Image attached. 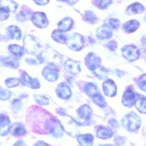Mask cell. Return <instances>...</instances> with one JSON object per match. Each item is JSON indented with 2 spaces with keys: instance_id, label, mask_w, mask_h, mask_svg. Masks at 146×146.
<instances>
[{
  "instance_id": "cell-10",
  "label": "cell",
  "mask_w": 146,
  "mask_h": 146,
  "mask_svg": "<svg viewBox=\"0 0 146 146\" xmlns=\"http://www.w3.org/2000/svg\"><path fill=\"white\" fill-rule=\"evenodd\" d=\"M109 23L111 26L114 28H118L120 26V21L119 20L116 19H111L109 20Z\"/></svg>"
},
{
  "instance_id": "cell-1",
  "label": "cell",
  "mask_w": 146,
  "mask_h": 146,
  "mask_svg": "<svg viewBox=\"0 0 146 146\" xmlns=\"http://www.w3.org/2000/svg\"><path fill=\"white\" fill-rule=\"evenodd\" d=\"M122 124L127 131L135 132L140 127L141 120L135 114H129L123 119Z\"/></svg>"
},
{
  "instance_id": "cell-12",
  "label": "cell",
  "mask_w": 146,
  "mask_h": 146,
  "mask_svg": "<svg viewBox=\"0 0 146 146\" xmlns=\"http://www.w3.org/2000/svg\"><path fill=\"white\" fill-rule=\"evenodd\" d=\"M35 146H49V145L45 144L44 142L43 141H39L36 144Z\"/></svg>"
},
{
  "instance_id": "cell-11",
  "label": "cell",
  "mask_w": 146,
  "mask_h": 146,
  "mask_svg": "<svg viewBox=\"0 0 146 146\" xmlns=\"http://www.w3.org/2000/svg\"><path fill=\"white\" fill-rule=\"evenodd\" d=\"M37 3L39 4H44L48 2V0H34Z\"/></svg>"
},
{
  "instance_id": "cell-13",
  "label": "cell",
  "mask_w": 146,
  "mask_h": 146,
  "mask_svg": "<svg viewBox=\"0 0 146 146\" xmlns=\"http://www.w3.org/2000/svg\"><path fill=\"white\" fill-rule=\"evenodd\" d=\"M14 146H26L22 141H19L17 142Z\"/></svg>"
},
{
  "instance_id": "cell-4",
  "label": "cell",
  "mask_w": 146,
  "mask_h": 146,
  "mask_svg": "<svg viewBox=\"0 0 146 146\" xmlns=\"http://www.w3.org/2000/svg\"><path fill=\"white\" fill-rule=\"evenodd\" d=\"M93 136L91 134L83 135L78 138L79 144L83 146H91L93 144Z\"/></svg>"
},
{
  "instance_id": "cell-2",
  "label": "cell",
  "mask_w": 146,
  "mask_h": 146,
  "mask_svg": "<svg viewBox=\"0 0 146 146\" xmlns=\"http://www.w3.org/2000/svg\"><path fill=\"white\" fill-rule=\"evenodd\" d=\"M145 11V7L141 4L136 3L131 4L128 7L127 13L129 15L137 14L143 13Z\"/></svg>"
},
{
  "instance_id": "cell-7",
  "label": "cell",
  "mask_w": 146,
  "mask_h": 146,
  "mask_svg": "<svg viewBox=\"0 0 146 146\" xmlns=\"http://www.w3.org/2000/svg\"><path fill=\"white\" fill-rule=\"evenodd\" d=\"M112 0H95V5L100 9H106L111 4Z\"/></svg>"
},
{
  "instance_id": "cell-9",
  "label": "cell",
  "mask_w": 146,
  "mask_h": 146,
  "mask_svg": "<svg viewBox=\"0 0 146 146\" xmlns=\"http://www.w3.org/2000/svg\"><path fill=\"white\" fill-rule=\"evenodd\" d=\"M9 130V123H8L7 119H2V118H1V135H2V133H3V135H5Z\"/></svg>"
},
{
  "instance_id": "cell-3",
  "label": "cell",
  "mask_w": 146,
  "mask_h": 146,
  "mask_svg": "<svg viewBox=\"0 0 146 146\" xmlns=\"http://www.w3.org/2000/svg\"><path fill=\"white\" fill-rule=\"evenodd\" d=\"M139 21L136 20H131L124 23L123 27L126 31L127 32H133L136 31L139 26Z\"/></svg>"
},
{
  "instance_id": "cell-5",
  "label": "cell",
  "mask_w": 146,
  "mask_h": 146,
  "mask_svg": "<svg viewBox=\"0 0 146 146\" xmlns=\"http://www.w3.org/2000/svg\"><path fill=\"white\" fill-rule=\"evenodd\" d=\"M113 133L111 129L108 128L101 127L98 129L97 136L101 139H108L111 138Z\"/></svg>"
},
{
  "instance_id": "cell-14",
  "label": "cell",
  "mask_w": 146,
  "mask_h": 146,
  "mask_svg": "<svg viewBox=\"0 0 146 146\" xmlns=\"http://www.w3.org/2000/svg\"><path fill=\"white\" fill-rule=\"evenodd\" d=\"M101 146H113L111 145H102Z\"/></svg>"
},
{
  "instance_id": "cell-8",
  "label": "cell",
  "mask_w": 146,
  "mask_h": 146,
  "mask_svg": "<svg viewBox=\"0 0 146 146\" xmlns=\"http://www.w3.org/2000/svg\"><path fill=\"white\" fill-rule=\"evenodd\" d=\"M38 20V21H34V23L37 24L38 25H41V26L45 25V23L46 21V18L45 15L40 13H37L34 15L33 17V20Z\"/></svg>"
},
{
  "instance_id": "cell-6",
  "label": "cell",
  "mask_w": 146,
  "mask_h": 146,
  "mask_svg": "<svg viewBox=\"0 0 146 146\" xmlns=\"http://www.w3.org/2000/svg\"><path fill=\"white\" fill-rule=\"evenodd\" d=\"M25 131L24 127L20 124H16L12 128V133L14 136H21L24 135Z\"/></svg>"
},
{
  "instance_id": "cell-15",
  "label": "cell",
  "mask_w": 146,
  "mask_h": 146,
  "mask_svg": "<svg viewBox=\"0 0 146 146\" xmlns=\"http://www.w3.org/2000/svg\"><path fill=\"white\" fill-rule=\"evenodd\" d=\"M145 19L146 20V14L145 15Z\"/></svg>"
}]
</instances>
